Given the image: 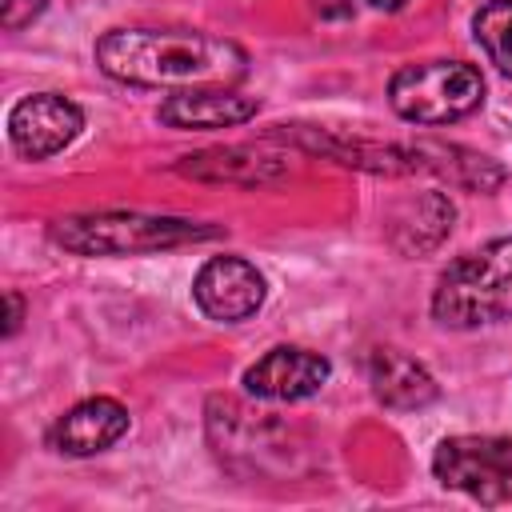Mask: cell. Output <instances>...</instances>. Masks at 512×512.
<instances>
[{
    "mask_svg": "<svg viewBox=\"0 0 512 512\" xmlns=\"http://www.w3.org/2000/svg\"><path fill=\"white\" fill-rule=\"evenodd\" d=\"M124 432H128V408L112 396H88L48 428V448L60 456H96L112 448Z\"/></svg>",
    "mask_w": 512,
    "mask_h": 512,
    "instance_id": "cell-10",
    "label": "cell"
},
{
    "mask_svg": "<svg viewBox=\"0 0 512 512\" xmlns=\"http://www.w3.org/2000/svg\"><path fill=\"white\" fill-rule=\"evenodd\" d=\"M368 384H372V396L396 412L428 408L440 396L432 372L400 348H372L368 352Z\"/></svg>",
    "mask_w": 512,
    "mask_h": 512,
    "instance_id": "cell-11",
    "label": "cell"
},
{
    "mask_svg": "<svg viewBox=\"0 0 512 512\" xmlns=\"http://www.w3.org/2000/svg\"><path fill=\"white\" fill-rule=\"evenodd\" d=\"M44 8H48V0H4V8H0V24H4L8 32L28 28Z\"/></svg>",
    "mask_w": 512,
    "mask_h": 512,
    "instance_id": "cell-16",
    "label": "cell"
},
{
    "mask_svg": "<svg viewBox=\"0 0 512 512\" xmlns=\"http://www.w3.org/2000/svg\"><path fill=\"white\" fill-rule=\"evenodd\" d=\"M388 104L408 124H456L484 104V76L464 60L404 64L388 80Z\"/></svg>",
    "mask_w": 512,
    "mask_h": 512,
    "instance_id": "cell-4",
    "label": "cell"
},
{
    "mask_svg": "<svg viewBox=\"0 0 512 512\" xmlns=\"http://www.w3.org/2000/svg\"><path fill=\"white\" fill-rule=\"evenodd\" d=\"M184 176H196V180H228V184H268L284 172L280 156H256L252 148H212V152H196V156H184L176 164Z\"/></svg>",
    "mask_w": 512,
    "mask_h": 512,
    "instance_id": "cell-13",
    "label": "cell"
},
{
    "mask_svg": "<svg viewBox=\"0 0 512 512\" xmlns=\"http://www.w3.org/2000/svg\"><path fill=\"white\" fill-rule=\"evenodd\" d=\"M52 244L72 256H136L168 252L180 244H200L220 236V228L188 216H152V212H76L60 216L48 228Z\"/></svg>",
    "mask_w": 512,
    "mask_h": 512,
    "instance_id": "cell-2",
    "label": "cell"
},
{
    "mask_svg": "<svg viewBox=\"0 0 512 512\" xmlns=\"http://www.w3.org/2000/svg\"><path fill=\"white\" fill-rule=\"evenodd\" d=\"M332 376V364L312 352V348H296V344H276L268 348L252 368H244V388L248 396L260 400H308L316 396Z\"/></svg>",
    "mask_w": 512,
    "mask_h": 512,
    "instance_id": "cell-8",
    "label": "cell"
},
{
    "mask_svg": "<svg viewBox=\"0 0 512 512\" xmlns=\"http://www.w3.org/2000/svg\"><path fill=\"white\" fill-rule=\"evenodd\" d=\"M260 112L256 96L236 92L232 84H200V88H180L172 92L156 120L164 128H180V132H212V128H236L244 120H252Z\"/></svg>",
    "mask_w": 512,
    "mask_h": 512,
    "instance_id": "cell-9",
    "label": "cell"
},
{
    "mask_svg": "<svg viewBox=\"0 0 512 512\" xmlns=\"http://www.w3.org/2000/svg\"><path fill=\"white\" fill-rule=\"evenodd\" d=\"M432 316L444 328H480L512 316V236L488 240L452 260L432 288Z\"/></svg>",
    "mask_w": 512,
    "mask_h": 512,
    "instance_id": "cell-3",
    "label": "cell"
},
{
    "mask_svg": "<svg viewBox=\"0 0 512 512\" xmlns=\"http://www.w3.org/2000/svg\"><path fill=\"white\" fill-rule=\"evenodd\" d=\"M472 36L484 56L512 80V0H488L472 16Z\"/></svg>",
    "mask_w": 512,
    "mask_h": 512,
    "instance_id": "cell-15",
    "label": "cell"
},
{
    "mask_svg": "<svg viewBox=\"0 0 512 512\" xmlns=\"http://www.w3.org/2000/svg\"><path fill=\"white\" fill-rule=\"evenodd\" d=\"M452 228V204L444 192H424L392 216V244L408 256L436 248Z\"/></svg>",
    "mask_w": 512,
    "mask_h": 512,
    "instance_id": "cell-14",
    "label": "cell"
},
{
    "mask_svg": "<svg viewBox=\"0 0 512 512\" xmlns=\"http://www.w3.org/2000/svg\"><path fill=\"white\" fill-rule=\"evenodd\" d=\"M264 296H268L264 272L244 256H212L200 264V272L192 280L196 308L216 324H240V320L256 316Z\"/></svg>",
    "mask_w": 512,
    "mask_h": 512,
    "instance_id": "cell-6",
    "label": "cell"
},
{
    "mask_svg": "<svg viewBox=\"0 0 512 512\" xmlns=\"http://www.w3.org/2000/svg\"><path fill=\"white\" fill-rule=\"evenodd\" d=\"M84 128V112L60 92H32L8 112V144L24 160H48L64 152Z\"/></svg>",
    "mask_w": 512,
    "mask_h": 512,
    "instance_id": "cell-7",
    "label": "cell"
},
{
    "mask_svg": "<svg viewBox=\"0 0 512 512\" xmlns=\"http://www.w3.org/2000/svg\"><path fill=\"white\" fill-rule=\"evenodd\" d=\"M372 8H380V12H396V8H404L408 0H368Z\"/></svg>",
    "mask_w": 512,
    "mask_h": 512,
    "instance_id": "cell-19",
    "label": "cell"
},
{
    "mask_svg": "<svg viewBox=\"0 0 512 512\" xmlns=\"http://www.w3.org/2000/svg\"><path fill=\"white\" fill-rule=\"evenodd\" d=\"M4 304H8V320H4V336H16L20 332V320H24V300H20V292H4Z\"/></svg>",
    "mask_w": 512,
    "mask_h": 512,
    "instance_id": "cell-18",
    "label": "cell"
},
{
    "mask_svg": "<svg viewBox=\"0 0 512 512\" xmlns=\"http://www.w3.org/2000/svg\"><path fill=\"white\" fill-rule=\"evenodd\" d=\"M312 8H316V16H324V20H344V16H352V8H356V0H308Z\"/></svg>",
    "mask_w": 512,
    "mask_h": 512,
    "instance_id": "cell-17",
    "label": "cell"
},
{
    "mask_svg": "<svg viewBox=\"0 0 512 512\" xmlns=\"http://www.w3.org/2000/svg\"><path fill=\"white\" fill-rule=\"evenodd\" d=\"M104 76L136 88H200L248 76V52L236 40L196 28H112L92 48Z\"/></svg>",
    "mask_w": 512,
    "mask_h": 512,
    "instance_id": "cell-1",
    "label": "cell"
},
{
    "mask_svg": "<svg viewBox=\"0 0 512 512\" xmlns=\"http://www.w3.org/2000/svg\"><path fill=\"white\" fill-rule=\"evenodd\" d=\"M432 476L476 504H512V436H444L432 452Z\"/></svg>",
    "mask_w": 512,
    "mask_h": 512,
    "instance_id": "cell-5",
    "label": "cell"
},
{
    "mask_svg": "<svg viewBox=\"0 0 512 512\" xmlns=\"http://www.w3.org/2000/svg\"><path fill=\"white\" fill-rule=\"evenodd\" d=\"M408 156H412V168H428L436 176H444L448 184L456 188H468V192H492L504 184V168L480 152H468L460 144H440V140H416L408 144Z\"/></svg>",
    "mask_w": 512,
    "mask_h": 512,
    "instance_id": "cell-12",
    "label": "cell"
}]
</instances>
